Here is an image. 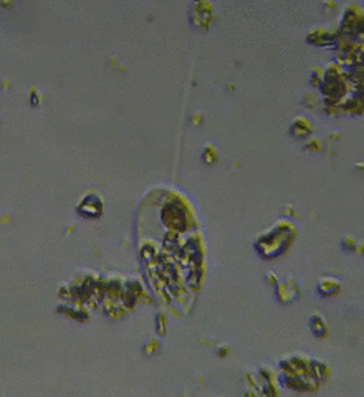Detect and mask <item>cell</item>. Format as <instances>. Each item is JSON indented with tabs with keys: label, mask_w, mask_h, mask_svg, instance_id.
<instances>
[{
	"label": "cell",
	"mask_w": 364,
	"mask_h": 397,
	"mask_svg": "<svg viewBox=\"0 0 364 397\" xmlns=\"http://www.w3.org/2000/svg\"><path fill=\"white\" fill-rule=\"evenodd\" d=\"M290 131L295 137H305L312 132V124L306 121V118H296L295 123L291 124Z\"/></svg>",
	"instance_id": "3957f363"
},
{
	"label": "cell",
	"mask_w": 364,
	"mask_h": 397,
	"mask_svg": "<svg viewBox=\"0 0 364 397\" xmlns=\"http://www.w3.org/2000/svg\"><path fill=\"white\" fill-rule=\"evenodd\" d=\"M310 324H312V328H313V333L316 334V336H325V334L328 333L326 331V324H325V319L321 318L319 315H313L312 316V321H310Z\"/></svg>",
	"instance_id": "8992f818"
},
{
	"label": "cell",
	"mask_w": 364,
	"mask_h": 397,
	"mask_svg": "<svg viewBox=\"0 0 364 397\" xmlns=\"http://www.w3.org/2000/svg\"><path fill=\"white\" fill-rule=\"evenodd\" d=\"M141 255H143V258H146V260H151V258H154L156 257V248H154V245L153 243H146L143 245V248H141Z\"/></svg>",
	"instance_id": "ba28073f"
},
{
	"label": "cell",
	"mask_w": 364,
	"mask_h": 397,
	"mask_svg": "<svg viewBox=\"0 0 364 397\" xmlns=\"http://www.w3.org/2000/svg\"><path fill=\"white\" fill-rule=\"evenodd\" d=\"M338 290H339V283L333 278H323L318 285V291L321 296L335 295V293H338Z\"/></svg>",
	"instance_id": "277c9868"
},
{
	"label": "cell",
	"mask_w": 364,
	"mask_h": 397,
	"mask_svg": "<svg viewBox=\"0 0 364 397\" xmlns=\"http://www.w3.org/2000/svg\"><path fill=\"white\" fill-rule=\"evenodd\" d=\"M161 218L169 229L182 232L187 227V217H185V212L182 209V205L177 202V200H171L164 205L162 212H161Z\"/></svg>",
	"instance_id": "6da1fadb"
},
{
	"label": "cell",
	"mask_w": 364,
	"mask_h": 397,
	"mask_svg": "<svg viewBox=\"0 0 364 397\" xmlns=\"http://www.w3.org/2000/svg\"><path fill=\"white\" fill-rule=\"evenodd\" d=\"M310 376L314 381H323L328 376V368L325 364L318 363V361H310Z\"/></svg>",
	"instance_id": "5b68a950"
},
{
	"label": "cell",
	"mask_w": 364,
	"mask_h": 397,
	"mask_svg": "<svg viewBox=\"0 0 364 397\" xmlns=\"http://www.w3.org/2000/svg\"><path fill=\"white\" fill-rule=\"evenodd\" d=\"M56 311H60V313H65V315H68V316H72V318L75 319H79V321H86L88 319V315L85 313V311H81V310H75V308L72 306H58L56 308Z\"/></svg>",
	"instance_id": "52a82bcc"
},
{
	"label": "cell",
	"mask_w": 364,
	"mask_h": 397,
	"mask_svg": "<svg viewBox=\"0 0 364 397\" xmlns=\"http://www.w3.org/2000/svg\"><path fill=\"white\" fill-rule=\"evenodd\" d=\"M78 213L83 217H90V218H96L101 215V211H103V204H101V199L96 197V195H86L85 199L81 200V204L78 205Z\"/></svg>",
	"instance_id": "7a4b0ae2"
}]
</instances>
